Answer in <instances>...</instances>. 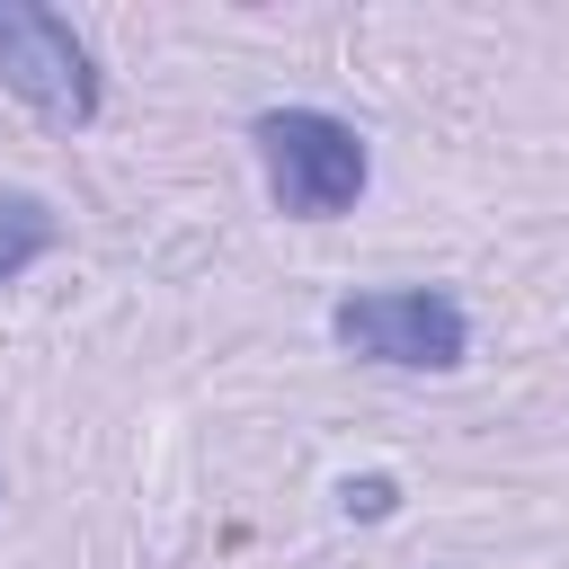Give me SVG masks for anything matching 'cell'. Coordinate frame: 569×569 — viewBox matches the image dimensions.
Listing matches in <instances>:
<instances>
[{
	"mask_svg": "<svg viewBox=\"0 0 569 569\" xmlns=\"http://www.w3.org/2000/svg\"><path fill=\"white\" fill-rule=\"evenodd\" d=\"M249 142H258V169H267V204L284 222H338V213H356V196L373 178L365 133L329 107H267L249 124Z\"/></svg>",
	"mask_w": 569,
	"mask_h": 569,
	"instance_id": "cell-1",
	"label": "cell"
},
{
	"mask_svg": "<svg viewBox=\"0 0 569 569\" xmlns=\"http://www.w3.org/2000/svg\"><path fill=\"white\" fill-rule=\"evenodd\" d=\"M0 89L18 107H36L53 133H89L98 107H107L89 36L44 0H0Z\"/></svg>",
	"mask_w": 569,
	"mask_h": 569,
	"instance_id": "cell-2",
	"label": "cell"
},
{
	"mask_svg": "<svg viewBox=\"0 0 569 569\" xmlns=\"http://www.w3.org/2000/svg\"><path fill=\"white\" fill-rule=\"evenodd\" d=\"M329 338L391 373H453L471 356V311L445 284H391V293H347L329 311Z\"/></svg>",
	"mask_w": 569,
	"mask_h": 569,
	"instance_id": "cell-3",
	"label": "cell"
},
{
	"mask_svg": "<svg viewBox=\"0 0 569 569\" xmlns=\"http://www.w3.org/2000/svg\"><path fill=\"white\" fill-rule=\"evenodd\" d=\"M62 249V213L27 187H0V284H18L27 267H44Z\"/></svg>",
	"mask_w": 569,
	"mask_h": 569,
	"instance_id": "cell-4",
	"label": "cell"
},
{
	"mask_svg": "<svg viewBox=\"0 0 569 569\" xmlns=\"http://www.w3.org/2000/svg\"><path fill=\"white\" fill-rule=\"evenodd\" d=\"M338 507L373 525V516H391V507H400V480H391V471H365V480H347V489H338Z\"/></svg>",
	"mask_w": 569,
	"mask_h": 569,
	"instance_id": "cell-5",
	"label": "cell"
}]
</instances>
